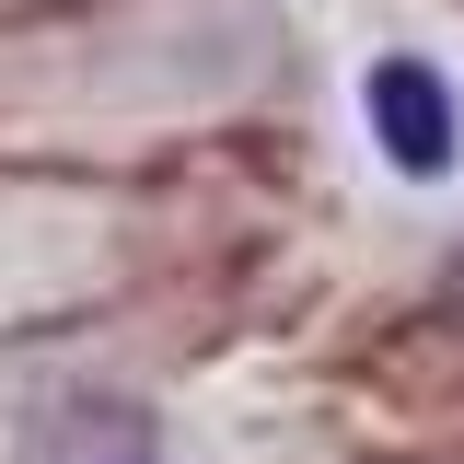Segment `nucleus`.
I'll return each mask as SVG.
<instances>
[{
	"label": "nucleus",
	"mask_w": 464,
	"mask_h": 464,
	"mask_svg": "<svg viewBox=\"0 0 464 464\" xmlns=\"http://www.w3.org/2000/svg\"><path fill=\"white\" fill-rule=\"evenodd\" d=\"M372 140L395 151V174H453V82L418 58H383L372 70Z\"/></svg>",
	"instance_id": "obj_1"
}]
</instances>
